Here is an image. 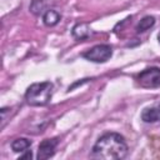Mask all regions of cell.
Returning a JSON list of instances; mask_svg holds the SVG:
<instances>
[{
    "label": "cell",
    "instance_id": "obj_1",
    "mask_svg": "<svg viewBox=\"0 0 160 160\" xmlns=\"http://www.w3.org/2000/svg\"><path fill=\"white\" fill-rule=\"evenodd\" d=\"M128 155V145L125 139L118 132H106L99 138L92 146L91 156L95 159L112 160L124 159Z\"/></svg>",
    "mask_w": 160,
    "mask_h": 160
},
{
    "label": "cell",
    "instance_id": "obj_10",
    "mask_svg": "<svg viewBox=\"0 0 160 160\" xmlns=\"http://www.w3.org/2000/svg\"><path fill=\"white\" fill-rule=\"evenodd\" d=\"M48 2L46 0H32L31 5H30V11L35 15H40V14H45Z\"/></svg>",
    "mask_w": 160,
    "mask_h": 160
},
{
    "label": "cell",
    "instance_id": "obj_8",
    "mask_svg": "<svg viewBox=\"0 0 160 160\" xmlns=\"http://www.w3.org/2000/svg\"><path fill=\"white\" fill-rule=\"evenodd\" d=\"M31 145V141L25 139V138H19V139H15L12 142H11V149L15 151V152H24V151H28V149L30 148Z\"/></svg>",
    "mask_w": 160,
    "mask_h": 160
},
{
    "label": "cell",
    "instance_id": "obj_9",
    "mask_svg": "<svg viewBox=\"0 0 160 160\" xmlns=\"http://www.w3.org/2000/svg\"><path fill=\"white\" fill-rule=\"evenodd\" d=\"M90 28L86 24H76L72 28V35L76 39H86L88 36H90Z\"/></svg>",
    "mask_w": 160,
    "mask_h": 160
},
{
    "label": "cell",
    "instance_id": "obj_3",
    "mask_svg": "<svg viewBox=\"0 0 160 160\" xmlns=\"http://www.w3.org/2000/svg\"><path fill=\"white\" fill-rule=\"evenodd\" d=\"M136 81L141 88L154 89L160 86V69L156 66L148 68L138 74Z\"/></svg>",
    "mask_w": 160,
    "mask_h": 160
},
{
    "label": "cell",
    "instance_id": "obj_5",
    "mask_svg": "<svg viewBox=\"0 0 160 160\" xmlns=\"http://www.w3.org/2000/svg\"><path fill=\"white\" fill-rule=\"evenodd\" d=\"M58 139H45L40 142L39 145V150H38V159L39 160H45L51 158L55 154V149L58 145Z\"/></svg>",
    "mask_w": 160,
    "mask_h": 160
},
{
    "label": "cell",
    "instance_id": "obj_12",
    "mask_svg": "<svg viewBox=\"0 0 160 160\" xmlns=\"http://www.w3.org/2000/svg\"><path fill=\"white\" fill-rule=\"evenodd\" d=\"M29 158H31V151L30 150H28L26 154H24V155L20 156V159H29Z\"/></svg>",
    "mask_w": 160,
    "mask_h": 160
},
{
    "label": "cell",
    "instance_id": "obj_13",
    "mask_svg": "<svg viewBox=\"0 0 160 160\" xmlns=\"http://www.w3.org/2000/svg\"><path fill=\"white\" fill-rule=\"evenodd\" d=\"M158 40H159V42H160V32H159V35H158Z\"/></svg>",
    "mask_w": 160,
    "mask_h": 160
},
{
    "label": "cell",
    "instance_id": "obj_6",
    "mask_svg": "<svg viewBox=\"0 0 160 160\" xmlns=\"http://www.w3.org/2000/svg\"><path fill=\"white\" fill-rule=\"evenodd\" d=\"M141 120L145 122H158L160 121V104L146 108L141 112Z\"/></svg>",
    "mask_w": 160,
    "mask_h": 160
},
{
    "label": "cell",
    "instance_id": "obj_7",
    "mask_svg": "<svg viewBox=\"0 0 160 160\" xmlns=\"http://www.w3.org/2000/svg\"><path fill=\"white\" fill-rule=\"evenodd\" d=\"M60 18L61 16H60V14L56 10L50 9V10L45 11V14L42 16V20H44V24L46 26H54V25H56L60 21Z\"/></svg>",
    "mask_w": 160,
    "mask_h": 160
},
{
    "label": "cell",
    "instance_id": "obj_2",
    "mask_svg": "<svg viewBox=\"0 0 160 160\" xmlns=\"http://www.w3.org/2000/svg\"><path fill=\"white\" fill-rule=\"evenodd\" d=\"M52 96V84L50 81L35 82L30 85L25 92V100L31 106H44Z\"/></svg>",
    "mask_w": 160,
    "mask_h": 160
},
{
    "label": "cell",
    "instance_id": "obj_4",
    "mask_svg": "<svg viewBox=\"0 0 160 160\" xmlns=\"http://www.w3.org/2000/svg\"><path fill=\"white\" fill-rule=\"evenodd\" d=\"M111 55H112V49L110 45L106 44L95 45L82 54V56L86 60L92 62H105L111 58Z\"/></svg>",
    "mask_w": 160,
    "mask_h": 160
},
{
    "label": "cell",
    "instance_id": "obj_11",
    "mask_svg": "<svg viewBox=\"0 0 160 160\" xmlns=\"http://www.w3.org/2000/svg\"><path fill=\"white\" fill-rule=\"evenodd\" d=\"M154 24H155V19H154L152 16H144V18L140 20V22L138 24L136 31H138V32H144V31L149 30L151 26H154Z\"/></svg>",
    "mask_w": 160,
    "mask_h": 160
}]
</instances>
